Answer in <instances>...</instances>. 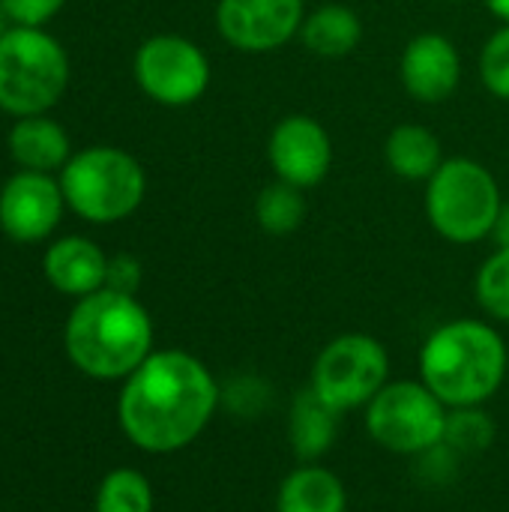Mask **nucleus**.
<instances>
[{
  "label": "nucleus",
  "instance_id": "f257e3e1",
  "mask_svg": "<svg viewBox=\"0 0 509 512\" xmlns=\"http://www.w3.org/2000/svg\"><path fill=\"white\" fill-rule=\"evenodd\" d=\"M213 372L189 351H153L126 381L117 399L123 435L144 453L168 456L201 438L219 408Z\"/></svg>",
  "mask_w": 509,
  "mask_h": 512
},
{
  "label": "nucleus",
  "instance_id": "f03ea898",
  "mask_svg": "<svg viewBox=\"0 0 509 512\" xmlns=\"http://www.w3.org/2000/svg\"><path fill=\"white\" fill-rule=\"evenodd\" d=\"M63 345L87 378L126 381L153 354V321L132 294L102 288L72 306Z\"/></svg>",
  "mask_w": 509,
  "mask_h": 512
},
{
  "label": "nucleus",
  "instance_id": "7ed1b4c3",
  "mask_svg": "<svg viewBox=\"0 0 509 512\" xmlns=\"http://www.w3.org/2000/svg\"><path fill=\"white\" fill-rule=\"evenodd\" d=\"M507 366L504 336L480 318L447 321L420 348V381L447 408L486 405L501 390Z\"/></svg>",
  "mask_w": 509,
  "mask_h": 512
},
{
  "label": "nucleus",
  "instance_id": "20e7f679",
  "mask_svg": "<svg viewBox=\"0 0 509 512\" xmlns=\"http://www.w3.org/2000/svg\"><path fill=\"white\" fill-rule=\"evenodd\" d=\"M423 207L435 234L456 246H474L492 237L504 195L495 174L483 162L471 156H453L444 159L441 168L426 180Z\"/></svg>",
  "mask_w": 509,
  "mask_h": 512
},
{
  "label": "nucleus",
  "instance_id": "39448f33",
  "mask_svg": "<svg viewBox=\"0 0 509 512\" xmlns=\"http://www.w3.org/2000/svg\"><path fill=\"white\" fill-rule=\"evenodd\" d=\"M66 207L93 225H111L132 216L147 195L141 162L120 147H87L60 168Z\"/></svg>",
  "mask_w": 509,
  "mask_h": 512
},
{
  "label": "nucleus",
  "instance_id": "423d86ee",
  "mask_svg": "<svg viewBox=\"0 0 509 512\" xmlns=\"http://www.w3.org/2000/svg\"><path fill=\"white\" fill-rule=\"evenodd\" d=\"M69 84L66 48L42 27H21L0 39V108L12 117L45 114Z\"/></svg>",
  "mask_w": 509,
  "mask_h": 512
},
{
  "label": "nucleus",
  "instance_id": "0eeeda50",
  "mask_svg": "<svg viewBox=\"0 0 509 512\" xmlns=\"http://www.w3.org/2000/svg\"><path fill=\"white\" fill-rule=\"evenodd\" d=\"M450 408L423 381H390L366 405L372 441L396 456H423L444 444Z\"/></svg>",
  "mask_w": 509,
  "mask_h": 512
},
{
  "label": "nucleus",
  "instance_id": "6e6552de",
  "mask_svg": "<svg viewBox=\"0 0 509 512\" xmlns=\"http://www.w3.org/2000/svg\"><path fill=\"white\" fill-rule=\"evenodd\" d=\"M390 384V354L369 333L330 339L312 366V390L339 414L366 408Z\"/></svg>",
  "mask_w": 509,
  "mask_h": 512
},
{
  "label": "nucleus",
  "instance_id": "1a4fd4ad",
  "mask_svg": "<svg viewBox=\"0 0 509 512\" xmlns=\"http://www.w3.org/2000/svg\"><path fill=\"white\" fill-rule=\"evenodd\" d=\"M135 81L153 102L165 108L195 105L210 87V60L198 42L159 33L138 45L135 51Z\"/></svg>",
  "mask_w": 509,
  "mask_h": 512
},
{
  "label": "nucleus",
  "instance_id": "9d476101",
  "mask_svg": "<svg viewBox=\"0 0 509 512\" xmlns=\"http://www.w3.org/2000/svg\"><path fill=\"white\" fill-rule=\"evenodd\" d=\"M306 21L303 0H219L216 30L243 54H267L285 48Z\"/></svg>",
  "mask_w": 509,
  "mask_h": 512
},
{
  "label": "nucleus",
  "instance_id": "9b49d317",
  "mask_svg": "<svg viewBox=\"0 0 509 512\" xmlns=\"http://www.w3.org/2000/svg\"><path fill=\"white\" fill-rule=\"evenodd\" d=\"M267 159L276 180L312 189L333 168V138L312 114H288L267 138Z\"/></svg>",
  "mask_w": 509,
  "mask_h": 512
},
{
  "label": "nucleus",
  "instance_id": "f8f14e48",
  "mask_svg": "<svg viewBox=\"0 0 509 512\" xmlns=\"http://www.w3.org/2000/svg\"><path fill=\"white\" fill-rule=\"evenodd\" d=\"M63 207L60 180L42 171H18L0 189V228L15 243H39L60 225Z\"/></svg>",
  "mask_w": 509,
  "mask_h": 512
},
{
  "label": "nucleus",
  "instance_id": "ddd939ff",
  "mask_svg": "<svg viewBox=\"0 0 509 512\" xmlns=\"http://www.w3.org/2000/svg\"><path fill=\"white\" fill-rule=\"evenodd\" d=\"M399 78L414 102L441 105L462 84L459 48L444 33H420L405 45L399 57Z\"/></svg>",
  "mask_w": 509,
  "mask_h": 512
},
{
  "label": "nucleus",
  "instance_id": "4468645a",
  "mask_svg": "<svg viewBox=\"0 0 509 512\" xmlns=\"http://www.w3.org/2000/svg\"><path fill=\"white\" fill-rule=\"evenodd\" d=\"M42 270L54 291L81 300L105 288L108 255L87 237H63L48 246Z\"/></svg>",
  "mask_w": 509,
  "mask_h": 512
},
{
  "label": "nucleus",
  "instance_id": "2eb2a0df",
  "mask_svg": "<svg viewBox=\"0 0 509 512\" xmlns=\"http://www.w3.org/2000/svg\"><path fill=\"white\" fill-rule=\"evenodd\" d=\"M9 156L24 168V171H54L63 168L69 156V135L60 123L48 120L45 114L33 117H18L9 129Z\"/></svg>",
  "mask_w": 509,
  "mask_h": 512
},
{
  "label": "nucleus",
  "instance_id": "dca6fc26",
  "mask_svg": "<svg viewBox=\"0 0 509 512\" xmlns=\"http://www.w3.org/2000/svg\"><path fill=\"white\" fill-rule=\"evenodd\" d=\"M276 512H348L345 483L330 468L303 462L282 480Z\"/></svg>",
  "mask_w": 509,
  "mask_h": 512
},
{
  "label": "nucleus",
  "instance_id": "f3484780",
  "mask_svg": "<svg viewBox=\"0 0 509 512\" xmlns=\"http://www.w3.org/2000/svg\"><path fill=\"white\" fill-rule=\"evenodd\" d=\"M384 162L387 168L411 183H426L444 162L441 138L420 123H399L390 129L384 141Z\"/></svg>",
  "mask_w": 509,
  "mask_h": 512
},
{
  "label": "nucleus",
  "instance_id": "a211bd4d",
  "mask_svg": "<svg viewBox=\"0 0 509 512\" xmlns=\"http://www.w3.org/2000/svg\"><path fill=\"white\" fill-rule=\"evenodd\" d=\"M339 411L327 405L312 387H306L291 405L288 438L300 462H318L336 441L339 432Z\"/></svg>",
  "mask_w": 509,
  "mask_h": 512
},
{
  "label": "nucleus",
  "instance_id": "6ab92c4d",
  "mask_svg": "<svg viewBox=\"0 0 509 512\" xmlns=\"http://www.w3.org/2000/svg\"><path fill=\"white\" fill-rule=\"evenodd\" d=\"M300 39L312 54L339 60L348 57L363 42V21L345 3H324L306 15L300 27Z\"/></svg>",
  "mask_w": 509,
  "mask_h": 512
},
{
  "label": "nucleus",
  "instance_id": "aec40b11",
  "mask_svg": "<svg viewBox=\"0 0 509 512\" xmlns=\"http://www.w3.org/2000/svg\"><path fill=\"white\" fill-rule=\"evenodd\" d=\"M306 213H309V204H306L303 189L282 183V180L264 186L255 198V222L270 237L294 234L306 222Z\"/></svg>",
  "mask_w": 509,
  "mask_h": 512
},
{
  "label": "nucleus",
  "instance_id": "412c9836",
  "mask_svg": "<svg viewBox=\"0 0 509 512\" xmlns=\"http://www.w3.org/2000/svg\"><path fill=\"white\" fill-rule=\"evenodd\" d=\"M96 512H153V486L135 468H114L96 489Z\"/></svg>",
  "mask_w": 509,
  "mask_h": 512
},
{
  "label": "nucleus",
  "instance_id": "4be33fe9",
  "mask_svg": "<svg viewBox=\"0 0 509 512\" xmlns=\"http://www.w3.org/2000/svg\"><path fill=\"white\" fill-rule=\"evenodd\" d=\"M474 297L489 318L509 324V246L495 249L483 261L474 279Z\"/></svg>",
  "mask_w": 509,
  "mask_h": 512
},
{
  "label": "nucleus",
  "instance_id": "5701e85b",
  "mask_svg": "<svg viewBox=\"0 0 509 512\" xmlns=\"http://www.w3.org/2000/svg\"><path fill=\"white\" fill-rule=\"evenodd\" d=\"M495 441V423L492 417L480 408H450L447 414V432L444 444L456 450L459 456L465 453H483Z\"/></svg>",
  "mask_w": 509,
  "mask_h": 512
},
{
  "label": "nucleus",
  "instance_id": "b1692460",
  "mask_svg": "<svg viewBox=\"0 0 509 512\" xmlns=\"http://www.w3.org/2000/svg\"><path fill=\"white\" fill-rule=\"evenodd\" d=\"M480 81L495 96L509 102V24H501L480 51Z\"/></svg>",
  "mask_w": 509,
  "mask_h": 512
},
{
  "label": "nucleus",
  "instance_id": "393cba45",
  "mask_svg": "<svg viewBox=\"0 0 509 512\" xmlns=\"http://www.w3.org/2000/svg\"><path fill=\"white\" fill-rule=\"evenodd\" d=\"M66 0H0L9 21L21 27H39L63 9Z\"/></svg>",
  "mask_w": 509,
  "mask_h": 512
},
{
  "label": "nucleus",
  "instance_id": "a878e982",
  "mask_svg": "<svg viewBox=\"0 0 509 512\" xmlns=\"http://www.w3.org/2000/svg\"><path fill=\"white\" fill-rule=\"evenodd\" d=\"M141 276H144L141 261H138L135 255L120 252V255L108 258L105 288H111V291H117V294H132V297H135L138 288H141Z\"/></svg>",
  "mask_w": 509,
  "mask_h": 512
},
{
  "label": "nucleus",
  "instance_id": "bb28decb",
  "mask_svg": "<svg viewBox=\"0 0 509 512\" xmlns=\"http://www.w3.org/2000/svg\"><path fill=\"white\" fill-rule=\"evenodd\" d=\"M492 240L498 243V249H507L509 246V204H504V207H501V213H498V219H495Z\"/></svg>",
  "mask_w": 509,
  "mask_h": 512
},
{
  "label": "nucleus",
  "instance_id": "cd10ccee",
  "mask_svg": "<svg viewBox=\"0 0 509 512\" xmlns=\"http://www.w3.org/2000/svg\"><path fill=\"white\" fill-rule=\"evenodd\" d=\"M486 6H489V12L495 18H501L504 24H509V0H486Z\"/></svg>",
  "mask_w": 509,
  "mask_h": 512
},
{
  "label": "nucleus",
  "instance_id": "c85d7f7f",
  "mask_svg": "<svg viewBox=\"0 0 509 512\" xmlns=\"http://www.w3.org/2000/svg\"><path fill=\"white\" fill-rule=\"evenodd\" d=\"M3 18H6V12H3V6H0V39H3V33H6V24H3Z\"/></svg>",
  "mask_w": 509,
  "mask_h": 512
},
{
  "label": "nucleus",
  "instance_id": "c756f323",
  "mask_svg": "<svg viewBox=\"0 0 509 512\" xmlns=\"http://www.w3.org/2000/svg\"><path fill=\"white\" fill-rule=\"evenodd\" d=\"M447 3H465V0H447Z\"/></svg>",
  "mask_w": 509,
  "mask_h": 512
}]
</instances>
